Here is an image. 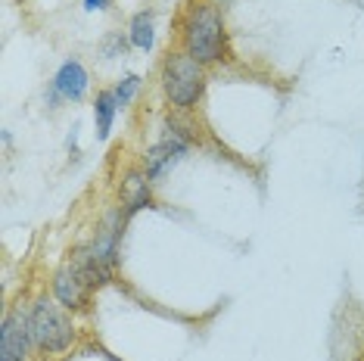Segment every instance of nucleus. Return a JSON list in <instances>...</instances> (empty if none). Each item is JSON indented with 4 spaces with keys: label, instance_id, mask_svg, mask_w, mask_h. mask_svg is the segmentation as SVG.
Returning a JSON list of instances; mask_svg holds the SVG:
<instances>
[{
    "label": "nucleus",
    "instance_id": "obj_1",
    "mask_svg": "<svg viewBox=\"0 0 364 361\" xmlns=\"http://www.w3.org/2000/svg\"><path fill=\"white\" fill-rule=\"evenodd\" d=\"M28 327H31V343L44 352H63L72 343L69 315L60 306H53L50 299H41L35 306V311L28 318Z\"/></svg>",
    "mask_w": 364,
    "mask_h": 361
},
{
    "label": "nucleus",
    "instance_id": "obj_2",
    "mask_svg": "<svg viewBox=\"0 0 364 361\" xmlns=\"http://www.w3.org/2000/svg\"><path fill=\"white\" fill-rule=\"evenodd\" d=\"M221 44H225V26L215 6H200L190 16L187 26V53L200 63H212L221 56Z\"/></svg>",
    "mask_w": 364,
    "mask_h": 361
},
{
    "label": "nucleus",
    "instance_id": "obj_3",
    "mask_svg": "<svg viewBox=\"0 0 364 361\" xmlns=\"http://www.w3.org/2000/svg\"><path fill=\"white\" fill-rule=\"evenodd\" d=\"M203 85H205L203 65L190 53L187 56L178 53L165 63V94L175 106H193L203 94Z\"/></svg>",
    "mask_w": 364,
    "mask_h": 361
},
{
    "label": "nucleus",
    "instance_id": "obj_4",
    "mask_svg": "<svg viewBox=\"0 0 364 361\" xmlns=\"http://www.w3.org/2000/svg\"><path fill=\"white\" fill-rule=\"evenodd\" d=\"M28 340L31 327L26 318L16 311L4 321V333H0V361H28Z\"/></svg>",
    "mask_w": 364,
    "mask_h": 361
},
{
    "label": "nucleus",
    "instance_id": "obj_5",
    "mask_svg": "<svg viewBox=\"0 0 364 361\" xmlns=\"http://www.w3.org/2000/svg\"><path fill=\"white\" fill-rule=\"evenodd\" d=\"M85 286L87 284H85V277L78 274L75 265H65V268L56 271L53 290H56V299H60L65 308H81V306H85V299H87Z\"/></svg>",
    "mask_w": 364,
    "mask_h": 361
},
{
    "label": "nucleus",
    "instance_id": "obj_6",
    "mask_svg": "<svg viewBox=\"0 0 364 361\" xmlns=\"http://www.w3.org/2000/svg\"><path fill=\"white\" fill-rule=\"evenodd\" d=\"M56 90L65 97V100H81L85 97V90H87V72H85V65L75 63V60H69L60 69V75H56Z\"/></svg>",
    "mask_w": 364,
    "mask_h": 361
},
{
    "label": "nucleus",
    "instance_id": "obj_7",
    "mask_svg": "<svg viewBox=\"0 0 364 361\" xmlns=\"http://www.w3.org/2000/svg\"><path fill=\"white\" fill-rule=\"evenodd\" d=\"M178 153H184V141H181V137H165L159 146H153V150L146 153V175L159 178L162 171L175 162Z\"/></svg>",
    "mask_w": 364,
    "mask_h": 361
},
{
    "label": "nucleus",
    "instance_id": "obj_8",
    "mask_svg": "<svg viewBox=\"0 0 364 361\" xmlns=\"http://www.w3.org/2000/svg\"><path fill=\"white\" fill-rule=\"evenodd\" d=\"M122 200H125L128 215H134L137 209L150 206V180L140 175V171H131V175L122 180Z\"/></svg>",
    "mask_w": 364,
    "mask_h": 361
},
{
    "label": "nucleus",
    "instance_id": "obj_9",
    "mask_svg": "<svg viewBox=\"0 0 364 361\" xmlns=\"http://www.w3.org/2000/svg\"><path fill=\"white\" fill-rule=\"evenodd\" d=\"M115 109H119V100H115V94L109 90H103L100 97H97V106H94V119H97V137L106 141L109 137V128H112V116Z\"/></svg>",
    "mask_w": 364,
    "mask_h": 361
},
{
    "label": "nucleus",
    "instance_id": "obj_10",
    "mask_svg": "<svg viewBox=\"0 0 364 361\" xmlns=\"http://www.w3.org/2000/svg\"><path fill=\"white\" fill-rule=\"evenodd\" d=\"M131 44L140 50H150L153 47V16L150 13H137L131 22Z\"/></svg>",
    "mask_w": 364,
    "mask_h": 361
},
{
    "label": "nucleus",
    "instance_id": "obj_11",
    "mask_svg": "<svg viewBox=\"0 0 364 361\" xmlns=\"http://www.w3.org/2000/svg\"><path fill=\"white\" fill-rule=\"evenodd\" d=\"M137 85H140V78H137V75H128L125 81H122L119 90H115V100H119V106H128V103H131V97H134Z\"/></svg>",
    "mask_w": 364,
    "mask_h": 361
},
{
    "label": "nucleus",
    "instance_id": "obj_12",
    "mask_svg": "<svg viewBox=\"0 0 364 361\" xmlns=\"http://www.w3.org/2000/svg\"><path fill=\"white\" fill-rule=\"evenodd\" d=\"M106 4H109V0H85V6H87V10H103Z\"/></svg>",
    "mask_w": 364,
    "mask_h": 361
}]
</instances>
